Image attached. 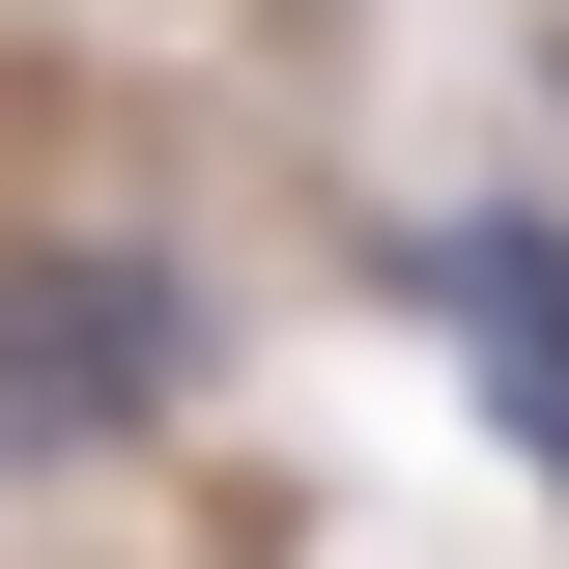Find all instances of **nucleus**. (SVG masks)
I'll use <instances>...</instances> for the list:
<instances>
[{"instance_id": "f257e3e1", "label": "nucleus", "mask_w": 569, "mask_h": 569, "mask_svg": "<svg viewBox=\"0 0 569 569\" xmlns=\"http://www.w3.org/2000/svg\"><path fill=\"white\" fill-rule=\"evenodd\" d=\"M200 399V284L142 228H29L0 257V456H114V427Z\"/></svg>"}, {"instance_id": "f03ea898", "label": "nucleus", "mask_w": 569, "mask_h": 569, "mask_svg": "<svg viewBox=\"0 0 569 569\" xmlns=\"http://www.w3.org/2000/svg\"><path fill=\"white\" fill-rule=\"evenodd\" d=\"M399 284L456 313V370H485V427H512V456L569 485V257H541L512 200H456V228H399Z\"/></svg>"}]
</instances>
